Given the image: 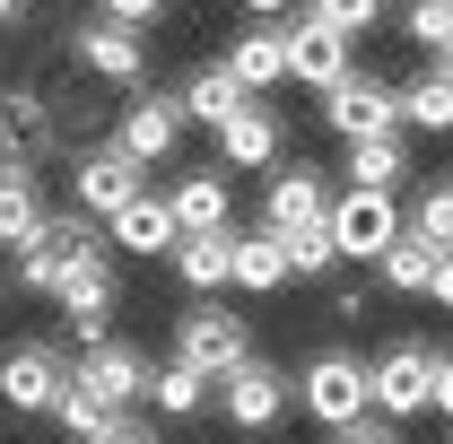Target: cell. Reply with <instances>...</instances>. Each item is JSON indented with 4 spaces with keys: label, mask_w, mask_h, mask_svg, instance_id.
<instances>
[{
    "label": "cell",
    "mask_w": 453,
    "mask_h": 444,
    "mask_svg": "<svg viewBox=\"0 0 453 444\" xmlns=\"http://www.w3.org/2000/svg\"><path fill=\"white\" fill-rule=\"evenodd\" d=\"M296 410L314 418V427H357V418H375V384H366V357H349V348H314L305 366H296Z\"/></svg>",
    "instance_id": "1"
},
{
    "label": "cell",
    "mask_w": 453,
    "mask_h": 444,
    "mask_svg": "<svg viewBox=\"0 0 453 444\" xmlns=\"http://www.w3.org/2000/svg\"><path fill=\"white\" fill-rule=\"evenodd\" d=\"M174 366H192V375H235L244 357H253V323L244 314H226L219 296H192L183 314H174V348H166Z\"/></svg>",
    "instance_id": "2"
},
{
    "label": "cell",
    "mask_w": 453,
    "mask_h": 444,
    "mask_svg": "<svg viewBox=\"0 0 453 444\" xmlns=\"http://www.w3.org/2000/svg\"><path fill=\"white\" fill-rule=\"evenodd\" d=\"M70 357H61L53 340H9L0 348V410L9 418H53V401L70 392Z\"/></svg>",
    "instance_id": "3"
},
{
    "label": "cell",
    "mask_w": 453,
    "mask_h": 444,
    "mask_svg": "<svg viewBox=\"0 0 453 444\" xmlns=\"http://www.w3.org/2000/svg\"><path fill=\"white\" fill-rule=\"evenodd\" d=\"M314 113H323V131H332L340 149H349V140H393L401 131V88L375 79V70H349L340 88H323Z\"/></svg>",
    "instance_id": "4"
},
{
    "label": "cell",
    "mask_w": 453,
    "mask_h": 444,
    "mask_svg": "<svg viewBox=\"0 0 453 444\" xmlns=\"http://www.w3.org/2000/svg\"><path fill=\"white\" fill-rule=\"evenodd\" d=\"M96 244H105V226H96V218H79V210H53V218L35 226V244H18V287H27V296H53V287L79 271Z\"/></svg>",
    "instance_id": "5"
},
{
    "label": "cell",
    "mask_w": 453,
    "mask_h": 444,
    "mask_svg": "<svg viewBox=\"0 0 453 444\" xmlns=\"http://www.w3.org/2000/svg\"><path fill=\"white\" fill-rule=\"evenodd\" d=\"M401 235H410V210H401V192H340L332 201V244H340V262H384Z\"/></svg>",
    "instance_id": "6"
},
{
    "label": "cell",
    "mask_w": 453,
    "mask_h": 444,
    "mask_svg": "<svg viewBox=\"0 0 453 444\" xmlns=\"http://www.w3.org/2000/svg\"><path fill=\"white\" fill-rule=\"evenodd\" d=\"M183 105H174V88H131L122 113H113V149L131 157V166H166L174 149H183Z\"/></svg>",
    "instance_id": "7"
},
{
    "label": "cell",
    "mask_w": 453,
    "mask_h": 444,
    "mask_svg": "<svg viewBox=\"0 0 453 444\" xmlns=\"http://www.w3.org/2000/svg\"><path fill=\"white\" fill-rule=\"evenodd\" d=\"M70 61L88 70V79H105V88H149V35L140 27H122V18H79L70 27Z\"/></svg>",
    "instance_id": "8"
},
{
    "label": "cell",
    "mask_w": 453,
    "mask_h": 444,
    "mask_svg": "<svg viewBox=\"0 0 453 444\" xmlns=\"http://www.w3.org/2000/svg\"><path fill=\"white\" fill-rule=\"evenodd\" d=\"M366 384H375V418H427L436 410V348L427 340H393L375 366H366Z\"/></svg>",
    "instance_id": "9"
},
{
    "label": "cell",
    "mask_w": 453,
    "mask_h": 444,
    "mask_svg": "<svg viewBox=\"0 0 453 444\" xmlns=\"http://www.w3.org/2000/svg\"><path fill=\"white\" fill-rule=\"evenodd\" d=\"M140 192H149V166H131L113 140L70 149V210H79V218H113V210L140 201Z\"/></svg>",
    "instance_id": "10"
},
{
    "label": "cell",
    "mask_w": 453,
    "mask_h": 444,
    "mask_svg": "<svg viewBox=\"0 0 453 444\" xmlns=\"http://www.w3.org/2000/svg\"><path fill=\"white\" fill-rule=\"evenodd\" d=\"M288 401H296V384H288L280 366H271V357H244L235 375H219V401H210V410H219L235 436H271L288 418Z\"/></svg>",
    "instance_id": "11"
},
{
    "label": "cell",
    "mask_w": 453,
    "mask_h": 444,
    "mask_svg": "<svg viewBox=\"0 0 453 444\" xmlns=\"http://www.w3.org/2000/svg\"><path fill=\"white\" fill-rule=\"evenodd\" d=\"M61 323H70V340L79 348H96V340H113V305H122V279H113V244H96L79 271L53 287Z\"/></svg>",
    "instance_id": "12"
},
{
    "label": "cell",
    "mask_w": 453,
    "mask_h": 444,
    "mask_svg": "<svg viewBox=\"0 0 453 444\" xmlns=\"http://www.w3.org/2000/svg\"><path fill=\"white\" fill-rule=\"evenodd\" d=\"M332 174L314 157H280L271 166V192H262V226L271 235H305V226H332Z\"/></svg>",
    "instance_id": "13"
},
{
    "label": "cell",
    "mask_w": 453,
    "mask_h": 444,
    "mask_svg": "<svg viewBox=\"0 0 453 444\" xmlns=\"http://www.w3.org/2000/svg\"><path fill=\"white\" fill-rule=\"evenodd\" d=\"M226 79L244 88V96H271L288 88V18H244L235 35H226Z\"/></svg>",
    "instance_id": "14"
},
{
    "label": "cell",
    "mask_w": 453,
    "mask_h": 444,
    "mask_svg": "<svg viewBox=\"0 0 453 444\" xmlns=\"http://www.w3.org/2000/svg\"><path fill=\"white\" fill-rule=\"evenodd\" d=\"M61 140V96L44 88H0V166H35Z\"/></svg>",
    "instance_id": "15"
},
{
    "label": "cell",
    "mask_w": 453,
    "mask_h": 444,
    "mask_svg": "<svg viewBox=\"0 0 453 444\" xmlns=\"http://www.w3.org/2000/svg\"><path fill=\"white\" fill-rule=\"evenodd\" d=\"M349 70H357V44H349V35H332L323 18H305V9H296V18H288V79L323 96V88H340Z\"/></svg>",
    "instance_id": "16"
},
{
    "label": "cell",
    "mask_w": 453,
    "mask_h": 444,
    "mask_svg": "<svg viewBox=\"0 0 453 444\" xmlns=\"http://www.w3.org/2000/svg\"><path fill=\"white\" fill-rule=\"evenodd\" d=\"M166 210L183 235H226L235 226V183H226V166H183L166 183Z\"/></svg>",
    "instance_id": "17"
},
{
    "label": "cell",
    "mask_w": 453,
    "mask_h": 444,
    "mask_svg": "<svg viewBox=\"0 0 453 444\" xmlns=\"http://www.w3.org/2000/svg\"><path fill=\"white\" fill-rule=\"evenodd\" d=\"M280 157H288V122H280V105H262V96H253V105L219 131V166H226V174H271Z\"/></svg>",
    "instance_id": "18"
},
{
    "label": "cell",
    "mask_w": 453,
    "mask_h": 444,
    "mask_svg": "<svg viewBox=\"0 0 453 444\" xmlns=\"http://www.w3.org/2000/svg\"><path fill=\"white\" fill-rule=\"evenodd\" d=\"M149 348H131V340H96L88 357H79V384L88 392H105L113 410H131V401H149Z\"/></svg>",
    "instance_id": "19"
},
{
    "label": "cell",
    "mask_w": 453,
    "mask_h": 444,
    "mask_svg": "<svg viewBox=\"0 0 453 444\" xmlns=\"http://www.w3.org/2000/svg\"><path fill=\"white\" fill-rule=\"evenodd\" d=\"M105 244H113V253H174V244H183V226H174L166 192H140V201H122V210L105 218Z\"/></svg>",
    "instance_id": "20"
},
{
    "label": "cell",
    "mask_w": 453,
    "mask_h": 444,
    "mask_svg": "<svg viewBox=\"0 0 453 444\" xmlns=\"http://www.w3.org/2000/svg\"><path fill=\"white\" fill-rule=\"evenodd\" d=\"M288 244L271 226H235V262H226V287H244V296H280L288 287Z\"/></svg>",
    "instance_id": "21"
},
{
    "label": "cell",
    "mask_w": 453,
    "mask_h": 444,
    "mask_svg": "<svg viewBox=\"0 0 453 444\" xmlns=\"http://www.w3.org/2000/svg\"><path fill=\"white\" fill-rule=\"evenodd\" d=\"M174 105H183V122H192V131H226V122L253 105V96H244V88L226 79V61H201V70H192V79L174 88Z\"/></svg>",
    "instance_id": "22"
},
{
    "label": "cell",
    "mask_w": 453,
    "mask_h": 444,
    "mask_svg": "<svg viewBox=\"0 0 453 444\" xmlns=\"http://www.w3.org/2000/svg\"><path fill=\"white\" fill-rule=\"evenodd\" d=\"M44 218H53V210H44V174L35 166H0V244H35Z\"/></svg>",
    "instance_id": "23"
},
{
    "label": "cell",
    "mask_w": 453,
    "mask_h": 444,
    "mask_svg": "<svg viewBox=\"0 0 453 444\" xmlns=\"http://www.w3.org/2000/svg\"><path fill=\"white\" fill-rule=\"evenodd\" d=\"M166 262H174V279H183V296H219L226 262H235V226H226V235H183Z\"/></svg>",
    "instance_id": "24"
},
{
    "label": "cell",
    "mask_w": 453,
    "mask_h": 444,
    "mask_svg": "<svg viewBox=\"0 0 453 444\" xmlns=\"http://www.w3.org/2000/svg\"><path fill=\"white\" fill-rule=\"evenodd\" d=\"M401 131H427V140H445L453 131V79L427 61L418 79H401Z\"/></svg>",
    "instance_id": "25"
},
{
    "label": "cell",
    "mask_w": 453,
    "mask_h": 444,
    "mask_svg": "<svg viewBox=\"0 0 453 444\" xmlns=\"http://www.w3.org/2000/svg\"><path fill=\"white\" fill-rule=\"evenodd\" d=\"M349 183L357 192H401V174H410V131H393V140H349Z\"/></svg>",
    "instance_id": "26"
},
{
    "label": "cell",
    "mask_w": 453,
    "mask_h": 444,
    "mask_svg": "<svg viewBox=\"0 0 453 444\" xmlns=\"http://www.w3.org/2000/svg\"><path fill=\"white\" fill-rule=\"evenodd\" d=\"M113 418H131V410H113L105 392H88V384H79V375H70V392H61V401H53V427H61V436H70V444H96V436H105V427H113Z\"/></svg>",
    "instance_id": "27"
},
{
    "label": "cell",
    "mask_w": 453,
    "mask_h": 444,
    "mask_svg": "<svg viewBox=\"0 0 453 444\" xmlns=\"http://www.w3.org/2000/svg\"><path fill=\"white\" fill-rule=\"evenodd\" d=\"M149 401H157V418H201V410H210V401H219V384H210V375H192V366H157V375H149Z\"/></svg>",
    "instance_id": "28"
},
{
    "label": "cell",
    "mask_w": 453,
    "mask_h": 444,
    "mask_svg": "<svg viewBox=\"0 0 453 444\" xmlns=\"http://www.w3.org/2000/svg\"><path fill=\"white\" fill-rule=\"evenodd\" d=\"M436 262H445V253H436V244H418V235H401L393 253H384V262H375V279H384V287H393V296H427V287H436Z\"/></svg>",
    "instance_id": "29"
},
{
    "label": "cell",
    "mask_w": 453,
    "mask_h": 444,
    "mask_svg": "<svg viewBox=\"0 0 453 444\" xmlns=\"http://www.w3.org/2000/svg\"><path fill=\"white\" fill-rule=\"evenodd\" d=\"M410 235H418V244H436V253H453V174L418 192V210H410Z\"/></svg>",
    "instance_id": "30"
},
{
    "label": "cell",
    "mask_w": 453,
    "mask_h": 444,
    "mask_svg": "<svg viewBox=\"0 0 453 444\" xmlns=\"http://www.w3.org/2000/svg\"><path fill=\"white\" fill-rule=\"evenodd\" d=\"M305 18H323L332 35L357 44V35H375V27H384V0H305Z\"/></svg>",
    "instance_id": "31"
},
{
    "label": "cell",
    "mask_w": 453,
    "mask_h": 444,
    "mask_svg": "<svg viewBox=\"0 0 453 444\" xmlns=\"http://www.w3.org/2000/svg\"><path fill=\"white\" fill-rule=\"evenodd\" d=\"M280 244H288V271H296V279H332L340 271L332 226H305V235H280Z\"/></svg>",
    "instance_id": "32"
},
{
    "label": "cell",
    "mask_w": 453,
    "mask_h": 444,
    "mask_svg": "<svg viewBox=\"0 0 453 444\" xmlns=\"http://www.w3.org/2000/svg\"><path fill=\"white\" fill-rule=\"evenodd\" d=\"M401 35H410L418 53L436 61V44L453 35V0H410V9H401Z\"/></svg>",
    "instance_id": "33"
},
{
    "label": "cell",
    "mask_w": 453,
    "mask_h": 444,
    "mask_svg": "<svg viewBox=\"0 0 453 444\" xmlns=\"http://www.w3.org/2000/svg\"><path fill=\"white\" fill-rule=\"evenodd\" d=\"M166 9H174V0H96V18H122V27H140V35H149Z\"/></svg>",
    "instance_id": "34"
},
{
    "label": "cell",
    "mask_w": 453,
    "mask_h": 444,
    "mask_svg": "<svg viewBox=\"0 0 453 444\" xmlns=\"http://www.w3.org/2000/svg\"><path fill=\"white\" fill-rule=\"evenodd\" d=\"M323 314H332V323H366V287H357V279H332Z\"/></svg>",
    "instance_id": "35"
},
{
    "label": "cell",
    "mask_w": 453,
    "mask_h": 444,
    "mask_svg": "<svg viewBox=\"0 0 453 444\" xmlns=\"http://www.w3.org/2000/svg\"><path fill=\"white\" fill-rule=\"evenodd\" d=\"M332 444H401V427L393 418H357V427H340Z\"/></svg>",
    "instance_id": "36"
},
{
    "label": "cell",
    "mask_w": 453,
    "mask_h": 444,
    "mask_svg": "<svg viewBox=\"0 0 453 444\" xmlns=\"http://www.w3.org/2000/svg\"><path fill=\"white\" fill-rule=\"evenodd\" d=\"M96 444H157V427H149V418H113Z\"/></svg>",
    "instance_id": "37"
},
{
    "label": "cell",
    "mask_w": 453,
    "mask_h": 444,
    "mask_svg": "<svg viewBox=\"0 0 453 444\" xmlns=\"http://www.w3.org/2000/svg\"><path fill=\"white\" fill-rule=\"evenodd\" d=\"M436 418H453V348H436Z\"/></svg>",
    "instance_id": "38"
},
{
    "label": "cell",
    "mask_w": 453,
    "mask_h": 444,
    "mask_svg": "<svg viewBox=\"0 0 453 444\" xmlns=\"http://www.w3.org/2000/svg\"><path fill=\"white\" fill-rule=\"evenodd\" d=\"M427 296H436V314H453V253L436 262V287H427Z\"/></svg>",
    "instance_id": "39"
},
{
    "label": "cell",
    "mask_w": 453,
    "mask_h": 444,
    "mask_svg": "<svg viewBox=\"0 0 453 444\" xmlns=\"http://www.w3.org/2000/svg\"><path fill=\"white\" fill-rule=\"evenodd\" d=\"M235 9H244V18H288L296 0H235Z\"/></svg>",
    "instance_id": "40"
},
{
    "label": "cell",
    "mask_w": 453,
    "mask_h": 444,
    "mask_svg": "<svg viewBox=\"0 0 453 444\" xmlns=\"http://www.w3.org/2000/svg\"><path fill=\"white\" fill-rule=\"evenodd\" d=\"M27 9H35V0H0V27H18V18H27Z\"/></svg>",
    "instance_id": "41"
},
{
    "label": "cell",
    "mask_w": 453,
    "mask_h": 444,
    "mask_svg": "<svg viewBox=\"0 0 453 444\" xmlns=\"http://www.w3.org/2000/svg\"><path fill=\"white\" fill-rule=\"evenodd\" d=\"M436 70H445V79H453V35H445V44H436Z\"/></svg>",
    "instance_id": "42"
}]
</instances>
